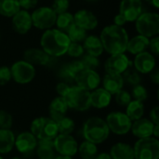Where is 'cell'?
I'll list each match as a JSON object with an SVG mask.
<instances>
[{
  "mask_svg": "<svg viewBox=\"0 0 159 159\" xmlns=\"http://www.w3.org/2000/svg\"><path fill=\"white\" fill-rule=\"evenodd\" d=\"M112 95L102 89H96L90 93V105L97 109H102L108 106L111 102Z\"/></svg>",
  "mask_w": 159,
  "mask_h": 159,
  "instance_id": "d4e9b609",
  "label": "cell"
},
{
  "mask_svg": "<svg viewBox=\"0 0 159 159\" xmlns=\"http://www.w3.org/2000/svg\"><path fill=\"white\" fill-rule=\"evenodd\" d=\"M66 54H68L72 58H81L85 54L83 45L81 43L71 42L68 47Z\"/></svg>",
  "mask_w": 159,
  "mask_h": 159,
  "instance_id": "74e56055",
  "label": "cell"
},
{
  "mask_svg": "<svg viewBox=\"0 0 159 159\" xmlns=\"http://www.w3.org/2000/svg\"><path fill=\"white\" fill-rule=\"evenodd\" d=\"M11 79L10 68L4 65L0 66V86H5Z\"/></svg>",
  "mask_w": 159,
  "mask_h": 159,
  "instance_id": "7bdbcfd3",
  "label": "cell"
},
{
  "mask_svg": "<svg viewBox=\"0 0 159 159\" xmlns=\"http://www.w3.org/2000/svg\"><path fill=\"white\" fill-rule=\"evenodd\" d=\"M82 45L85 52L94 57L99 58L104 51L100 36L96 34H88Z\"/></svg>",
  "mask_w": 159,
  "mask_h": 159,
  "instance_id": "7402d4cb",
  "label": "cell"
},
{
  "mask_svg": "<svg viewBox=\"0 0 159 159\" xmlns=\"http://www.w3.org/2000/svg\"><path fill=\"white\" fill-rule=\"evenodd\" d=\"M0 40H1V33H0Z\"/></svg>",
  "mask_w": 159,
  "mask_h": 159,
  "instance_id": "9f6ffc18",
  "label": "cell"
},
{
  "mask_svg": "<svg viewBox=\"0 0 159 159\" xmlns=\"http://www.w3.org/2000/svg\"><path fill=\"white\" fill-rule=\"evenodd\" d=\"M150 118H151V121L155 125H158V107L157 106H156L154 109H152V111L150 113Z\"/></svg>",
  "mask_w": 159,
  "mask_h": 159,
  "instance_id": "c3c4849f",
  "label": "cell"
},
{
  "mask_svg": "<svg viewBox=\"0 0 159 159\" xmlns=\"http://www.w3.org/2000/svg\"><path fill=\"white\" fill-rule=\"evenodd\" d=\"M150 77L153 83H155L156 85L159 84V71L157 68H155L151 73H150Z\"/></svg>",
  "mask_w": 159,
  "mask_h": 159,
  "instance_id": "681fc988",
  "label": "cell"
},
{
  "mask_svg": "<svg viewBox=\"0 0 159 159\" xmlns=\"http://www.w3.org/2000/svg\"><path fill=\"white\" fill-rule=\"evenodd\" d=\"M11 26L13 31L20 35L28 34L33 28L31 13L27 10L20 9L11 18Z\"/></svg>",
  "mask_w": 159,
  "mask_h": 159,
  "instance_id": "9a60e30c",
  "label": "cell"
},
{
  "mask_svg": "<svg viewBox=\"0 0 159 159\" xmlns=\"http://www.w3.org/2000/svg\"><path fill=\"white\" fill-rule=\"evenodd\" d=\"M148 45H149V38L137 34L136 35L129 39L127 45V51L132 55H137L139 53L146 51L148 49Z\"/></svg>",
  "mask_w": 159,
  "mask_h": 159,
  "instance_id": "cb8c5ba5",
  "label": "cell"
},
{
  "mask_svg": "<svg viewBox=\"0 0 159 159\" xmlns=\"http://www.w3.org/2000/svg\"><path fill=\"white\" fill-rule=\"evenodd\" d=\"M70 87H71V86H69L68 83H65V82H63V81L58 83V85H57V87H56V90H57L58 94L60 95V97H62V98H63V97L65 96V94L67 93L68 89H70Z\"/></svg>",
  "mask_w": 159,
  "mask_h": 159,
  "instance_id": "bcb514c9",
  "label": "cell"
},
{
  "mask_svg": "<svg viewBox=\"0 0 159 159\" xmlns=\"http://www.w3.org/2000/svg\"><path fill=\"white\" fill-rule=\"evenodd\" d=\"M116 101L120 106H127L131 102V95L127 90H119L116 94Z\"/></svg>",
  "mask_w": 159,
  "mask_h": 159,
  "instance_id": "b9f144b4",
  "label": "cell"
},
{
  "mask_svg": "<svg viewBox=\"0 0 159 159\" xmlns=\"http://www.w3.org/2000/svg\"><path fill=\"white\" fill-rule=\"evenodd\" d=\"M132 97L134 98L135 101H139V102H143L148 98L147 89L143 86H142L140 84L136 85L132 89Z\"/></svg>",
  "mask_w": 159,
  "mask_h": 159,
  "instance_id": "f35d334b",
  "label": "cell"
},
{
  "mask_svg": "<svg viewBox=\"0 0 159 159\" xmlns=\"http://www.w3.org/2000/svg\"><path fill=\"white\" fill-rule=\"evenodd\" d=\"M31 133L39 141H53L58 135L56 122L49 117H37L31 124Z\"/></svg>",
  "mask_w": 159,
  "mask_h": 159,
  "instance_id": "5b68a950",
  "label": "cell"
},
{
  "mask_svg": "<svg viewBox=\"0 0 159 159\" xmlns=\"http://www.w3.org/2000/svg\"><path fill=\"white\" fill-rule=\"evenodd\" d=\"M68 35L69 39L71 42H75V43H83V41L86 39L88 36V32L85 31L84 29L76 26L75 24L66 33Z\"/></svg>",
  "mask_w": 159,
  "mask_h": 159,
  "instance_id": "e575fe53",
  "label": "cell"
},
{
  "mask_svg": "<svg viewBox=\"0 0 159 159\" xmlns=\"http://www.w3.org/2000/svg\"><path fill=\"white\" fill-rule=\"evenodd\" d=\"M122 77L124 82L131 85V86H136L139 85L142 81V76L140 75L139 72H137L134 68H128L123 74H122Z\"/></svg>",
  "mask_w": 159,
  "mask_h": 159,
  "instance_id": "d590c367",
  "label": "cell"
},
{
  "mask_svg": "<svg viewBox=\"0 0 159 159\" xmlns=\"http://www.w3.org/2000/svg\"><path fill=\"white\" fill-rule=\"evenodd\" d=\"M39 0H19V4L20 7V9L23 10H31V9H34L35 7H37Z\"/></svg>",
  "mask_w": 159,
  "mask_h": 159,
  "instance_id": "ee69618b",
  "label": "cell"
},
{
  "mask_svg": "<svg viewBox=\"0 0 159 159\" xmlns=\"http://www.w3.org/2000/svg\"><path fill=\"white\" fill-rule=\"evenodd\" d=\"M11 159H20V157H13V158H11Z\"/></svg>",
  "mask_w": 159,
  "mask_h": 159,
  "instance_id": "11a10c76",
  "label": "cell"
},
{
  "mask_svg": "<svg viewBox=\"0 0 159 159\" xmlns=\"http://www.w3.org/2000/svg\"><path fill=\"white\" fill-rule=\"evenodd\" d=\"M106 124L109 130L117 135L127 134L130 129L132 122L128 116L122 112H112L106 117Z\"/></svg>",
  "mask_w": 159,
  "mask_h": 159,
  "instance_id": "30bf717a",
  "label": "cell"
},
{
  "mask_svg": "<svg viewBox=\"0 0 159 159\" xmlns=\"http://www.w3.org/2000/svg\"><path fill=\"white\" fill-rule=\"evenodd\" d=\"M156 58L149 51H143L135 55L133 60L134 69L140 74H150L156 68Z\"/></svg>",
  "mask_w": 159,
  "mask_h": 159,
  "instance_id": "e0dca14e",
  "label": "cell"
},
{
  "mask_svg": "<svg viewBox=\"0 0 159 159\" xmlns=\"http://www.w3.org/2000/svg\"><path fill=\"white\" fill-rule=\"evenodd\" d=\"M155 124L147 118H140L131 125V130L135 137L139 139H143L151 137L153 135Z\"/></svg>",
  "mask_w": 159,
  "mask_h": 159,
  "instance_id": "44dd1931",
  "label": "cell"
},
{
  "mask_svg": "<svg viewBox=\"0 0 159 159\" xmlns=\"http://www.w3.org/2000/svg\"><path fill=\"white\" fill-rule=\"evenodd\" d=\"M104 51L110 55L125 53L129 39V33L124 27L109 24L104 26L100 34Z\"/></svg>",
  "mask_w": 159,
  "mask_h": 159,
  "instance_id": "6da1fadb",
  "label": "cell"
},
{
  "mask_svg": "<svg viewBox=\"0 0 159 159\" xmlns=\"http://www.w3.org/2000/svg\"><path fill=\"white\" fill-rule=\"evenodd\" d=\"M39 159H40V158H39Z\"/></svg>",
  "mask_w": 159,
  "mask_h": 159,
  "instance_id": "680465c9",
  "label": "cell"
},
{
  "mask_svg": "<svg viewBox=\"0 0 159 159\" xmlns=\"http://www.w3.org/2000/svg\"><path fill=\"white\" fill-rule=\"evenodd\" d=\"M74 25H75V20H74V14L73 13L67 11V12L57 15L55 26L60 31L66 34Z\"/></svg>",
  "mask_w": 159,
  "mask_h": 159,
  "instance_id": "4dcf8cb0",
  "label": "cell"
},
{
  "mask_svg": "<svg viewBox=\"0 0 159 159\" xmlns=\"http://www.w3.org/2000/svg\"><path fill=\"white\" fill-rule=\"evenodd\" d=\"M150 6L154 7L155 8H158L159 7V0H145Z\"/></svg>",
  "mask_w": 159,
  "mask_h": 159,
  "instance_id": "f907efd6",
  "label": "cell"
},
{
  "mask_svg": "<svg viewBox=\"0 0 159 159\" xmlns=\"http://www.w3.org/2000/svg\"><path fill=\"white\" fill-rule=\"evenodd\" d=\"M138 34L147 38L157 36L159 34V14L157 11L143 12L134 21Z\"/></svg>",
  "mask_w": 159,
  "mask_h": 159,
  "instance_id": "277c9868",
  "label": "cell"
},
{
  "mask_svg": "<svg viewBox=\"0 0 159 159\" xmlns=\"http://www.w3.org/2000/svg\"><path fill=\"white\" fill-rule=\"evenodd\" d=\"M75 81L76 86L90 91L99 87L101 83V77L95 70L85 69L75 77Z\"/></svg>",
  "mask_w": 159,
  "mask_h": 159,
  "instance_id": "2e32d148",
  "label": "cell"
},
{
  "mask_svg": "<svg viewBox=\"0 0 159 159\" xmlns=\"http://www.w3.org/2000/svg\"><path fill=\"white\" fill-rule=\"evenodd\" d=\"M33 27L40 31H46L48 29L54 28L57 19V14L54 10L48 6H42L35 7L31 13Z\"/></svg>",
  "mask_w": 159,
  "mask_h": 159,
  "instance_id": "52a82bcc",
  "label": "cell"
},
{
  "mask_svg": "<svg viewBox=\"0 0 159 159\" xmlns=\"http://www.w3.org/2000/svg\"><path fill=\"white\" fill-rule=\"evenodd\" d=\"M37 144L36 138L31 132H21L15 138V144L17 150L21 154H27L35 149Z\"/></svg>",
  "mask_w": 159,
  "mask_h": 159,
  "instance_id": "ffe728a7",
  "label": "cell"
},
{
  "mask_svg": "<svg viewBox=\"0 0 159 159\" xmlns=\"http://www.w3.org/2000/svg\"><path fill=\"white\" fill-rule=\"evenodd\" d=\"M12 124V116L5 110H0V129H9Z\"/></svg>",
  "mask_w": 159,
  "mask_h": 159,
  "instance_id": "60d3db41",
  "label": "cell"
},
{
  "mask_svg": "<svg viewBox=\"0 0 159 159\" xmlns=\"http://www.w3.org/2000/svg\"><path fill=\"white\" fill-rule=\"evenodd\" d=\"M102 84L105 90H107L111 95H115L122 89L124 86V80L122 75L106 74L103 77Z\"/></svg>",
  "mask_w": 159,
  "mask_h": 159,
  "instance_id": "603a6c76",
  "label": "cell"
},
{
  "mask_svg": "<svg viewBox=\"0 0 159 159\" xmlns=\"http://www.w3.org/2000/svg\"><path fill=\"white\" fill-rule=\"evenodd\" d=\"M36 154L40 159H54L55 148L53 141L41 140L36 144Z\"/></svg>",
  "mask_w": 159,
  "mask_h": 159,
  "instance_id": "83f0119b",
  "label": "cell"
},
{
  "mask_svg": "<svg viewBox=\"0 0 159 159\" xmlns=\"http://www.w3.org/2000/svg\"><path fill=\"white\" fill-rule=\"evenodd\" d=\"M68 108L75 111L83 112L88 110L90 105V92L78 86L70 87L67 93L63 97Z\"/></svg>",
  "mask_w": 159,
  "mask_h": 159,
  "instance_id": "8992f818",
  "label": "cell"
},
{
  "mask_svg": "<svg viewBox=\"0 0 159 159\" xmlns=\"http://www.w3.org/2000/svg\"><path fill=\"white\" fill-rule=\"evenodd\" d=\"M148 48L150 49L151 53L153 55L157 56L159 54V37L155 36L149 39V45H148Z\"/></svg>",
  "mask_w": 159,
  "mask_h": 159,
  "instance_id": "f6af8a7d",
  "label": "cell"
},
{
  "mask_svg": "<svg viewBox=\"0 0 159 159\" xmlns=\"http://www.w3.org/2000/svg\"><path fill=\"white\" fill-rule=\"evenodd\" d=\"M15 144V135L10 129H0V154L9 153Z\"/></svg>",
  "mask_w": 159,
  "mask_h": 159,
  "instance_id": "f1b7e54d",
  "label": "cell"
},
{
  "mask_svg": "<svg viewBox=\"0 0 159 159\" xmlns=\"http://www.w3.org/2000/svg\"><path fill=\"white\" fill-rule=\"evenodd\" d=\"M126 23H127L126 20H125L119 13H117V14L114 17V23H113V24H115V25H116V26L124 27V25H125Z\"/></svg>",
  "mask_w": 159,
  "mask_h": 159,
  "instance_id": "7dc6e473",
  "label": "cell"
},
{
  "mask_svg": "<svg viewBox=\"0 0 159 159\" xmlns=\"http://www.w3.org/2000/svg\"><path fill=\"white\" fill-rule=\"evenodd\" d=\"M134 159H158L159 142L157 138L140 139L133 147Z\"/></svg>",
  "mask_w": 159,
  "mask_h": 159,
  "instance_id": "ba28073f",
  "label": "cell"
},
{
  "mask_svg": "<svg viewBox=\"0 0 159 159\" xmlns=\"http://www.w3.org/2000/svg\"><path fill=\"white\" fill-rule=\"evenodd\" d=\"M20 9L19 0H0V16L12 18Z\"/></svg>",
  "mask_w": 159,
  "mask_h": 159,
  "instance_id": "f546056e",
  "label": "cell"
},
{
  "mask_svg": "<svg viewBox=\"0 0 159 159\" xmlns=\"http://www.w3.org/2000/svg\"><path fill=\"white\" fill-rule=\"evenodd\" d=\"M94 159H112V157L107 153H102L100 155H97V157Z\"/></svg>",
  "mask_w": 159,
  "mask_h": 159,
  "instance_id": "816d5d0a",
  "label": "cell"
},
{
  "mask_svg": "<svg viewBox=\"0 0 159 159\" xmlns=\"http://www.w3.org/2000/svg\"><path fill=\"white\" fill-rule=\"evenodd\" d=\"M54 12L59 15L64 12H67L70 7V1L69 0H53L51 7Z\"/></svg>",
  "mask_w": 159,
  "mask_h": 159,
  "instance_id": "ab89813d",
  "label": "cell"
},
{
  "mask_svg": "<svg viewBox=\"0 0 159 159\" xmlns=\"http://www.w3.org/2000/svg\"><path fill=\"white\" fill-rule=\"evenodd\" d=\"M0 159H3V157H0Z\"/></svg>",
  "mask_w": 159,
  "mask_h": 159,
  "instance_id": "6f0895ef",
  "label": "cell"
},
{
  "mask_svg": "<svg viewBox=\"0 0 159 159\" xmlns=\"http://www.w3.org/2000/svg\"><path fill=\"white\" fill-rule=\"evenodd\" d=\"M11 78L19 84H27L33 81L35 76V68L34 65L24 60L15 61L10 67Z\"/></svg>",
  "mask_w": 159,
  "mask_h": 159,
  "instance_id": "9c48e42d",
  "label": "cell"
},
{
  "mask_svg": "<svg viewBox=\"0 0 159 159\" xmlns=\"http://www.w3.org/2000/svg\"><path fill=\"white\" fill-rule=\"evenodd\" d=\"M109 155L112 159H134L133 147L124 143H118L112 146Z\"/></svg>",
  "mask_w": 159,
  "mask_h": 159,
  "instance_id": "4316f807",
  "label": "cell"
},
{
  "mask_svg": "<svg viewBox=\"0 0 159 159\" xmlns=\"http://www.w3.org/2000/svg\"><path fill=\"white\" fill-rule=\"evenodd\" d=\"M80 61L82 62L84 68L88 69V70H95V69H97L100 66V60H99V58L91 56V55L87 54V53L84 54L81 57Z\"/></svg>",
  "mask_w": 159,
  "mask_h": 159,
  "instance_id": "8d00e7d4",
  "label": "cell"
},
{
  "mask_svg": "<svg viewBox=\"0 0 159 159\" xmlns=\"http://www.w3.org/2000/svg\"><path fill=\"white\" fill-rule=\"evenodd\" d=\"M67 111H68V105L62 97L60 96L56 97L55 99L52 100V102L49 104L50 118L53 119L55 122L64 117Z\"/></svg>",
  "mask_w": 159,
  "mask_h": 159,
  "instance_id": "484cf974",
  "label": "cell"
},
{
  "mask_svg": "<svg viewBox=\"0 0 159 159\" xmlns=\"http://www.w3.org/2000/svg\"><path fill=\"white\" fill-rule=\"evenodd\" d=\"M153 135L157 139V137L159 136V126L158 125H155L154 129H153Z\"/></svg>",
  "mask_w": 159,
  "mask_h": 159,
  "instance_id": "f5cc1de1",
  "label": "cell"
},
{
  "mask_svg": "<svg viewBox=\"0 0 159 159\" xmlns=\"http://www.w3.org/2000/svg\"><path fill=\"white\" fill-rule=\"evenodd\" d=\"M143 12V4L142 0H121L118 7V13L127 22H134Z\"/></svg>",
  "mask_w": 159,
  "mask_h": 159,
  "instance_id": "8fae6325",
  "label": "cell"
},
{
  "mask_svg": "<svg viewBox=\"0 0 159 159\" xmlns=\"http://www.w3.org/2000/svg\"><path fill=\"white\" fill-rule=\"evenodd\" d=\"M75 24L87 32L95 30L99 25L98 17L89 9L81 8L74 14Z\"/></svg>",
  "mask_w": 159,
  "mask_h": 159,
  "instance_id": "5bb4252c",
  "label": "cell"
},
{
  "mask_svg": "<svg viewBox=\"0 0 159 159\" xmlns=\"http://www.w3.org/2000/svg\"><path fill=\"white\" fill-rule=\"evenodd\" d=\"M109 128L106 122L100 117L89 118L83 127V136L86 141L94 144H99L106 141L109 137Z\"/></svg>",
  "mask_w": 159,
  "mask_h": 159,
  "instance_id": "3957f363",
  "label": "cell"
},
{
  "mask_svg": "<svg viewBox=\"0 0 159 159\" xmlns=\"http://www.w3.org/2000/svg\"><path fill=\"white\" fill-rule=\"evenodd\" d=\"M144 114V106L142 102L139 101H131L127 105L126 115L131 121H136L143 117Z\"/></svg>",
  "mask_w": 159,
  "mask_h": 159,
  "instance_id": "1f68e13d",
  "label": "cell"
},
{
  "mask_svg": "<svg viewBox=\"0 0 159 159\" xmlns=\"http://www.w3.org/2000/svg\"><path fill=\"white\" fill-rule=\"evenodd\" d=\"M78 152L82 159H94L98 155V148L96 144L85 141L78 147Z\"/></svg>",
  "mask_w": 159,
  "mask_h": 159,
  "instance_id": "d6a6232c",
  "label": "cell"
},
{
  "mask_svg": "<svg viewBox=\"0 0 159 159\" xmlns=\"http://www.w3.org/2000/svg\"><path fill=\"white\" fill-rule=\"evenodd\" d=\"M131 61L125 53L110 55L105 61L104 69L106 74L122 75L128 68L131 67Z\"/></svg>",
  "mask_w": 159,
  "mask_h": 159,
  "instance_id": "7c38bea8",
  "label": "cell"
},
{
  "mask_svg": "<svg viewBox=\"0 0 159 159\" xmlns=\"http://www.w3.org/2000/svg\"><path fill=\"white\" fill-rule=\"evenodd\" d=\"M83 70H85V68L80 60L72 61L61 69L59 76L60 78L64 80L65 83L73 82Z\"/></svg>",
  "mask_w": 159,
  "mask_h": 159,
  "instance_id": "d6986e66",
  "label": "cell"
},
{
  "mask_svg": "<svg viewBox=\"0 0 159 159\" xmlns=\"http://www.w3.org/2000/svg\"><path fill=\"white\" fill-rule=\"evenodd\" d=\"M54 159H72L70 157H63V156H59L57 157H54Z\"/></svg>",
  "mask_w": 159,
  "mask_h": 159,
  "instance_id": "db71d44e",
  "label": "cell"
},
{
  "mask_svg": "<svg viewBox=\"0 0 159 159\" xmlns=\"http://www.w3.org/2000/svg\"><path fill=\"white\" fill-rule=\"evenodd\" d=\"M23 60L32 65L46 66L49 63L51 57L41 48H29L23 52Z\"/></svg>",
  "mask_w": 159,
  "mask_h": 159,
  "instance_id": "ac0fdd59",
  "label": "cell"
},
{
  "mask_svg": "<svg viewBox=\"0 0 159 159\" xmlns=\"http://www.w3.org/2000/svg\"><path fill=\"white\" fill-rule=\"evenodd\" d=\"M54 148L60 156L63 157H74L78 150L77 143L71 135L59 134L54 140Z\"/></svg>",
  "mask_w": 159,
  "mask_h": 159,
  "instance_id": "4fadbf2b",
  "label": "cell"
},
{
  "mask_svg": "<svg viewBox=\"0 0 159 159\" xmlns=\"http://www.w3.org/2000/svg\"><path fill=\"white\" fill-rule=\"evenodd\" d=\"M71 41L68 35L57 28L48 29L40 37L41 48L50 57L58 58L66 54Z\"/></svg>",
  "mask_w": 159,
  "mask_h": 159,
  "instance_id": "7a4b0ae2",
  "label": "cell"
},
{
  "mask_svg": "<svg viewBox=\"0 0 159 159\" xmlns=\"http://www.w3.org/2000/svg\"><path fill=\"white\" fill-rule=\"evenodd\" d=\"M56 124H57L59 134H62V135H70L74 131L75 127L74 120L67 116H64L61 119L58 120Z\"/></svg>",
  "mask_w": 159,
  "mask_h": 159,
  "instance_id": "836d02e7",
  "label": "cell"
}]
</instances>
